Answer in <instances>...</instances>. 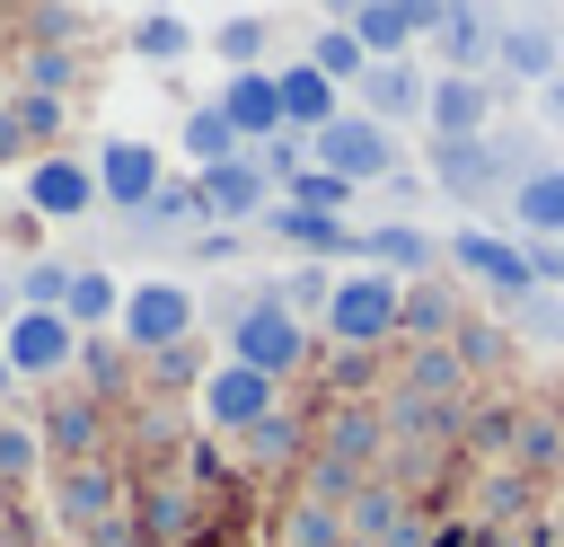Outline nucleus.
I'll use <instances>...</instances> for the list:
<instances>
[{"mask_svg":"<svg viewBox=\"0 0 564 547\" xmlns=\"http://www.w3.org/2000/svg\"><path fill=\"white\" fill-rule=\"evenodd\" d=\"M397 326H405V282H397L388 265H352V274H335L326 335H335L344 353H370V344H388Z\"/></svg>","mask_w":564,"mask_h":547,"instance_id":"nucleus-1","label":"nucleus"},{"mask_svg":"<svg viewBox=\"0 0 564 547\" xmlns=\"http://www.w3.org/2000/svg\"><path fill=\"white\" fill-rule=\"evenodd\" d=\"M53 521L70 529V538H88V547H123L132 529H123V468L115 459H70L62 476H53Z\"/></svg>","mask_w":564,"mask_h":547,"instance_id":"nucleus-2","label":"nucleus"},{"mask_svg":"<svg viewBox=\"0 0 564 547\" xmlns=\"http://www.w3.org/2000/svg\"><path fill=\"white\" fill-rule=\"evenodd\" d=\"M115 335H123L132 353H176V344L194 335V291H185L176 274H141V282H123V318H115Z\"/></svg>","mask_w":564,"mask_h":547,"instance_id":"nucleus-3","label":"nucleus"},{"mask_svg":"<svg viewBox=\"0 0 564 547\" xmlns=\"http://www.w3.org/2000/svg\"><path fill=\"white\" fill-rule=\"evenodd\" d=\"M229 362H247V371H264V379H291V371L308 362V318H291L273 291L247 300V309L229 318Z\"/></svg>","mask_w":564,"mask_h":547,"instance_id":"nucleus-4","label":"nucleus"},{"mask_svg":"<svg viewBox=\"0 0 564 547\" xmlns=\"http://www.w3.org/2000/svg\"><path fill=\"white\" fill-rule=\"evenodd\" d=\"M308 159H317L326 176H344V185H379V176H397V141H388V124H370V115H335V124H317V132H308Z\"/></svg>","mask_w":564,"mask_h":547,"instance_id":"nucleus-5","label":"nucleus"},{"mask_svg":"<svg viewBox=\"0 0 564 547\" xmlns=\"http://www.w3.org/2000/svg\"><path fill=\"white\" fill-rule=\"evenodd\" d=\"M273 397H282V379H264V371H247V362H212L203 371V388H194V415H203V432H256L264 415H273Z\"/></svg>","mask_w":564,"mask_h":547,"instance_id":"nucleus-6","label":"nucleus"},{"mask_svg":"<svg viewBox=\"0 0 564 547\" xmlns=\"http://www.w3.org/2000/svg\"><path fill=\"white\" fill-rule=\"evenodd\" d=\"M0 353H9L18 379H62V371L79 362V326H70L62 309H18L9 335H0Z\"/></svg>","mask_w":564,"mask_h":547,"instance_id":"nucleus-7","label":"nucleus"},{"mask_svg":"<svg viewBox=\"0 0 564 547\" xmlns=\"http://www.w3.org/2000/svg\"><path fill=\"white\" fill-rule=\"evenodd\" d=\"M194 203H203V221H264V212H273V176H264L256 150H247V159L203 168V176H194Z\"/></svg>","mask_w":564,"mask_h":547,"instance_id":"nucleus-8","label":"nucleus"},{"mask_svg":"<svg viewBox=\"0 0 564 547\" xmlns=\"http://www.w3.org/2000/svg\"><path fill=\"white\" fill-rule=\"evenodd\" d=\"M485 115H494V79H476V71H441V79L423 88L432 141H467V132H485Z\"/></svg>","mask_w":564,"mask_h":547,"instance_id":"nucleus-9","label":"nucleus"},{"mask_svg":"<svg viewBox=\"0 0 564 547\" xmlns=\"http://www.w3.org/2000/svg\"><path fill=\"white\" fill-rule=\"evenodd\" d=\"M449 256H458V265H467V274H476V282H485L494 300H511V309H520V300L538 291L529 256H520L511 238H494V229H458V238H449Z\"/></svg>","mask_w":564,"mask_h":547,"instance_id":"nucleus-10","label":"nucleus"},{"mask_svg":"<svg viewBox=\"0 0 564 547\" xmlns=\"http://www.w3.org/2000/svg\"><path fill=\"white\" fill-rule=\"evenodd\" d=\"M26 212H35V221H79V212H97V168H88V159H35V168H26Z\"/></svg>","mask_w":564,"mask_h":547,"instance_id":"nucleus-11","label":"nucleus"},{"mask_svg":"<svg viewBox=\"0 0 564 547\" xmlns=\"http://www.w3.org/2000/svg\"><path fill=\"white\" fill-rule=\"evenodd\" d=\"M88 168H97V203H115V212H141L159 194V150L150 141H106Z\"/></svg>","mask_w":564,"mask_h":547,"instance_id":"nucleus-12","label":"nucleus"},{"mask_svg":"<svg viewBox=\"0 0 564 547\" xmlns=\"http://www.w3.org/2000/svg\"><path fill=\"white\" fill-rule=\"evenodd\" d=\"M273 79H282V132H317V124H335V115H344V88H335L308 53H300V62H282Z\"/></svg>","mask_w":564,"mask_h":547,"instance_id":"nucleus-13","label":"nucleus"},{"mask_svg":"<svg viewBox=\"0 0 564 547\" xmlns=\"http://www.w3.org/2000/svg\"><path fill=\"white\" fill-rule=\"evenodd\" d=\"M220 115L238 124V141H273L282 132V79L273 71H229V88H220Z\"/></svg>","mask_w":564,"mask_h":547,"instance_id":"nucleus-14","label":"nucleus"},{"mask_svg":"<svg viewBox=\"0 0 564 547\" xmlns=\"http://www.w3.org/2000/svg\"><path fill=\"white\" fill-rule=\"evenodd\" d=\"M352 88H361V115H370V124H405V115H423V88H432V79H423L414 62H370Z\"/></svg>","mask_w":564,"mask_h":547,"instance_id":"nucleus-15","label":"nucleus"},{"mask_svg":"<svg viewBox=\"0 0 564 547\" xmlns=\"http://www.w3.org/2000/svg\"><path fill=\"white\" fill-rule=\"evenodd\" d=\"M379 450H388V415L379 406H335L326 415V459L352 476V468H379Z\"/></svg>","mask_w":564,"mask_h":547,"instance_id":"nucleus-16","label":"nucleus"},{"mask_svg":"<svg viewBox=\"0 0 564 547\" xmlns=\"http://www.w3.org/2000/svg\"><path fill=\"white\" fill-rule=\"evenodd\" d=\"M264 229H282L291 247H308V256H361V238L335 221V212H308V203H273L264 212Z\"/></svg>","mask_w":564,"mask_h":547,"instance_id":"nucleus-17","label":"nucleus"},{"mask_svg":"<svg viewBox=\"0 0 564 547\" xmlns=\"http://www.w3.org/2000/svg\"><path fill=\"white\" fill-rule=\"evenodd\" d=\"M62 318H70L79 335H106V326L123 318V282H115L106 265H70V300H62Z\"/></svg>","mask_w":564,"mask_h":547,"instance_id":"nucleus-18","label":"nucleus"},{"mask_svg":"<svg viewBox=\"0 0 564 547\" xmlns=\"http://www.w3.org/2000/svg\"><path fill=\"white\" fill-rule=\"evenodd\" d=\"M344 26L361 35V53H370V62H405V44H414L405 0H352V9H344Z\"/></svg>","mask_w":564,"mask_h":547,"instance_id":"nucleus-19","label":"nucleus"},{"mask_svg":"<svg viewBox=\"0 0 564 547\" xmlns=\"http://www.w3.org/2000/svg\"><path fill=\"white\" fill-rule=\"evenodd\" d=\"M494 71H511V79H555L564 62H555V35L546 26H494Z\"/></svg>","mask_w":564,"mask_h":547,"instance_id":"nucleus-20","label":"nucleus"},{"mask_svg":"<svg viewBox=\"0 0 564 547\" xmlns=\"http://www.w3.org/2000/svg\"><path fill=\"white\" fill-rule=\"evenodd\" d=\"M467 388V362L449 353V344H414L405 353V397H423V406H441L449 415V397Z\"/></svg>","mask_w":564,"mask_h":547,"instance_id":"nucleus-21","label":"nucleus"},{"mask_svg":"<svg viewBox=\"0 0 564 547\" xmlns=\"http://www.w3.org/2000/svg\"><path fill=\"white\" fill-rule=\"evenodd\" d=\"M511 221H520L529 238H564V168L520 176V185H511Z\"/></svg>","mask_w":564,"mask_h":547,"instance_id":"nucleus-22","label":"nucleus"},{"mask_svg":"<svg viewBox=\"0 0 564 547\" xmlns=\"http://www.w3.org/2000/svg\"><path fill=\"white\" fill-rule=\"evenodd\" d=\"M432 176H441L449 194H485V185H494V150H485V132H467V141H432Z\"/></svg>","mask_w":564,"mask_h":547,"instance_id":"nucleus-23","label":"nucleus"},{"mask_svg":"<svg viewBox=\"0 0 564 547\" xmlns=\"http://www.w3.org/2000/svg\"><path fill=\"white\" fill-rule=\"evenodd\" d=\"M185 159H194V176H203V168H220V159H247V141H238V124H229L220 106H194V115H185Z\"/></svg>","mask_w":564,"mask_h":547,"instance_id":"nucleus-24","label":"nucleus"},{"mask_svg":"<svg viewBox=\"0 0 564 547\" xmlns=\"http://www.w3.org/2000/svg\"><path fill=\"white\" fill-rule=\"evenodd\" d=\"M361 256H379L388 274H414V282L432 274V238H423V229H405V221H379V229H361Z\"/></svg>","mask_w":564,"mask_h":547,"instance_id":"nucleus-25","label":"nucleus"},{"mask_svg":"<svg viewBox=\"0 0 564 547\" xmlns=\"http://www.w3.org/2000/svg\"><path fill=\"white\" fill-rule=\"evenodd\" d=\"M35 432H44V450H62V468H70V459H97V406H88V397H62Z\"/></svg>","mask_w":564,"mask_h":547,"instance_id":"nucleus-26","label":"nucleus"},{"mask_svg":"<svg viewBox=\"0 0 564 547\" xmlns=\"http://www.w3.org/2000/svg\"><path fill=\"white\" fill-rule=\"evenodd\" d=\"M405 326H414V344H449L458 335V309H449V291L423 274V282H405Z\"/></svg>","mask_w":564,"mask_h":547,"instance_id":"nucleus-27","label":"nucleus"},{"mask_svg":"<svg viewBox=\"0 0 564 547\" xmlns=\"http://www.w3.org/2000/svg\"><path fill=\"white\" fill-rule=\"evenodd\" d=\"M44 468V432L26 415H0V485H26Z\"/></svg>","mask_w":564,"mask_h":547,"instance_id":"nucleus-28","label":"nucleus"},{"mask_svg":"<svg viewBox=\"0 0 564 547\" xmlns=\"http://www.w3.org/2000/svg\"><path fill=\"white\" fill-rule=\"evenodd\" d=\"M273 300H282L291 318H326V300H335V274H326V265H291V274L273 282Z\"/></svg>","mask_w":564,"mask_h":547,"instance_id":"nucleus-29","label":"nucleus"},{"mask_svg":"<svg viewBox=\"0 0 564 547\" xmlns=\"http://www.w3.org/2000/svg\"><path fill=\"white\" fill-rule=\"evenodd\" d=\"M282 547H344V512L335 503H291V521H282Z\"/></svg>","mask_w":564,"mask_h":547,"instance_id":"nucleus-30","label":"nucleus"},{"mask_svg":"<svg viewBox=\"0 0 564 547\" xmlns=\"http://www.w3.org/2000/svg\"><path fill=\"white\" fill-rule=\"evenodd\" d=\"M308 62H317V71H326V79H335V88H344V79H361V71H370V53H361V35H352V26H326V35H317V44H308Z\"/></svg>","mask_w":564,"mask_h":547,"instance_id":"nucleus-31","label":"nucleus"},{"mask_svg":"<svg viewBox=\"0 0 564 547\" xmlns=\"http://www.w3.org/2000/svg\"><path fill=\"white\" fill-rule=\"evenodd\" d=\"M432 35H441V44H449V53H476V44H485V53H494V18H485V0H449V9H441V26H432Z\"/></svg>","mask_w":564,"mask_h":547,"instance_id":"nucleus-32","label":"nucleus"},{"mask_svg":"<svg viewBox=\"0 0 564 547\" xmlns=\"http://www.w3.org/2000/svg\"><path fill=\"white\" fill-rule=\"evenodd\" d=\"M264 35H273V18H220V26H212V53H220V62H238V71H256Z\"/></svg>","mask_w":564,"mask_h":547,"instance_id":"nucleus-33","label":"nucleus"},{"mask_svg":"<svg viewBox=\"0 0 564 547\" xmlns=\"http://www.w3.org/2000/svg\"><path fill=\"white\" fill-rule=\"evenodd\" d=\"M282 203H308V212H335V221H344V203H352V185H344V176H326V168H291V185H282Z\"/></svg>","mask_w":564,"mask_h":547,"instance_id":"nucleus-34","label":"nucleus"},{"mask_svg":"<svg viewBox=\"0 0 564 547\" xmlns=\"http://www.w3.org/2000/svg\"><path fill=\"white\" fill-rule=\"evenodd\" d=\"M62 300H70V265L35 256V265L18 274V309H62Z\"/></svg>","mask_w":564,"mask_h":547,"instance_id":"nucleus-35","label":"nucleus"},{"mask_svg":"<svg viewBox=\"0 0 564 547\" xmlns=\"http://www.w3.org/2000/svg\"><path fill=\"white\" fill-rule=\"evenodd\" d=\"M194 35H185V18H167V9H150L141 26H132V53H150V62H176Z\"/></svg>","mask_w":564,"mask_h":547,"instance_id":"nucleus-36","label":"nucleus"},{"mask_svg":"<svg viewBox=\"0 0 564 547\" xmlns=\"http://www.w3.org/2000/svg\"><path fill=\"white\" fill-rule=\"evenodd\" d=\"M511 450H520V468H555V459H564V423H555V415H529Z\"/></svg>","mask_w":564,"mask_h":547,"instance_id":"nucleus-37","label":"nucleus"},{"mask_svg":"<svg viewBox=\"0 0 564 547\" xmlns=\"http://www.w3.org/2000/svg\"><path fill=\"white\" fill-rule=\"evenodd\" d=\"M194 212H203V203H194V185H159V194L141 203V221H150V229H185Z\"/></svg>","mask_w":564,"mask_h":547,"instance_id":"nucleus-38","label":"nucleus"},{"mask_svg":"<svg viewBox=\"0 0 564 547\" xmlns=\"http://www.w3.org/2000/svg\"><path fill=\"white\" fill-rule=\"evenodd\" d=\"M70 371H88V388H115V379H123V353H115L106 335H79V362H70Z\"/></svg>","mask_w":564,"mask_h":547,"instance_id":"nucleus-39","label":"nucleus"},{"mask_svg":"<svg viewBox=\"0 0 564 547\" xmlns=\"http://www.w3.org/2000/svg\"><path fill=\"white\" fill-rule=\"evenodd\" d=\"M247 450H256V459H291V450H300V423H291V415L273 406V415H264V423L247 432Z\"/></svg>","mask_w":564,"mask_h":547,"instance_id":"nucleus-40","label":"nucleus"},{"mask_svg":"<svg viewBox=\"0 0 564 547\" xmlns=\"http://www.w3.org/2000/svg\"><path fill=\"white\" fill-rule=\"evenodd\" d=\"M520 326H529L538 344H564V300H546V291H529V300H520Z\"/></svg>","mask_w":564,"mask_h":547,"instance_id":"nucleus-41","label":"nucleus"},{"mask_svg":"<svg viewBox=\"0 0 564 547\" xmlns=\"http://www.w3.org/2000/svg\"><path fill=\"white\" fill-rule=\"evenodd\" d=\"M26 88H35V97H62V88H70V62H62L53 44H44V53H26Z\"/></svg>","mask_w":564,"mask_h":547,"instance_id":"nucleus-42","label":"nucleus"},{"mask_svg":"<svg viewBox=\"0 0 564 547\" xmlns=\"http://www.w3.org/2000/svg\"><path fill=\"white\" fill-rule=\"evenodd\" d=\"M9 115H18V132H53V124H62V97H35V88H26Z\"/></svg>","mask_w":564,"mask_h":547,"instance_id":"nucleus-43","label":"nucleus"},{"mask_svg":"<svg viewBox=\"0 0 564 547\" xmlns=\"http://www.w3.org/2000/svg\"><path fill=\"white\" fill-rule=\"evenodd\" d=\"M150 529H159V538H176V529H185V494H176V485H167V494H150Z\"/></svg>","mask_w":564,"mask_h":547,"instance_id":"nucleus-44","label":"nucleus"},{"mask_svg":"<svg viewBox=\"0 0 564 547\" xmlns=\"http://www.w3.org/2000/svg\"><path fill=\"white\" fill-rule=\"evenodd\" d=\"M441 9H449V0H405V18H414V35H432V26H441Z\"/></svg>","mask_w":564,"mask_h":547,"instance_id":"nucleus-45","label":"nucleus"},{"mask_svg":"<svg viewBox=\"0 0 564 547\" xmlns=\"http://www.w3.org/2000/svg\"><path fill=\"white\" fill-rule=\"evenodd\" d=\"M18 150H26V132H18V115H9V106H0V168H9V159H18Z\"/></svg>","mask_w":564,"mask_h":547,"instance_id":"nucleus-46","label":"nucleus"},{"mask_svg":"<svg viewBox=\"0 0 564 547\" xmlns=\"http://www.w3.org/2000/svg\"><path fill=\"white\" fill-rule=\"evenodd\" d=\"M9 388H18V371H9V353H0V415H9Z\"/></svg>","mask_w":564,"mask_h":547,"instance_id":"nucleus-47","label":"nucleus"},{"mask_svg":"<svg viewBox=\"0 0 564 547\" xmlns=\"http://www.w3.org/2000/svg\"><path fill=\"white\" fill-rule=\"evenodd\" d=\"M546 106H555V115H564V71H555V79H546Z\"/></svg>","mask_w":564,"mask_h":547,"instance_id":"nucleus-48","label":"nucleus"},{"mask_svg":"<svg viewBox=\"0 0 564 547\" xmlns=\"http://www.w3.org/2000/svg\"><path fill=\"white\" fill-rule=\"evenodd\" d=\"M9 318H18V300H9V291H0V335H9Z\"/></svg>","mask_w":564,"mask_h":547,"instance_id":"nucleus-49","label":"nucleus"},{"mask_svg":"<svg viewBox=\"0 0 564 547\" xmlns=\"http://www.w3.org/2000/svg\"><path fill=\"white\" fill-rule=\"evenodd\" d=\"M344 547H370V538H352V529H344Z\"/></svg>","mask_w":564,"mask_h":547,"instance_id":"nucleus-50","label":"nucleus"},{"mask_svg":"<svg viewBox=\"0 0 564 547\" xmlns=\"http://www.w3.org/2000/svg\"><path fill=\"white\" fill-rule=\"evenodd\" d=\"M0 547H9V521H0Z\"/></svg>","mask_w":564,"mask_h":547,"instance_id":"nucleus-51","label":"nucleus"},{"mask_svg":"<svg viewBox=\"0 0 564 547\" xmlns=\"http://www.w3.org/2000/svg\"><path fill=\"white\" fill-rule=\"evenodd\" d=\"M344 9H352V0H344Z\"/></svg>","mask_w":564,"mask_h":547,"instance_id":"nucleus-52","label":"nucleus"}]
</instances>
